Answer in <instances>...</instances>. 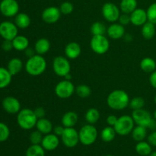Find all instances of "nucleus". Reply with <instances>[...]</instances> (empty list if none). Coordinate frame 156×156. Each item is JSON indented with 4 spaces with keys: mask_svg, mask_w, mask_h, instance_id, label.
Instances as JSON below:
<instances>
[{
    "mask_svg": "<svg viewBox=\"0 0 156 156\" xmlns=\"http://www.w3.org/2000/svg\"><path fill=\"white\" fill-rule=\"evenodd\" d=\"M129 96L126 91L122 89H116L108 94L107 105L114 111H123L129 106Z\"/></svg>",
    "mask_w": 156,
    "mask_h": 156,
    "instance_id": "obj_1",
    "label": "nucleus"
},
{
    "mask_svg": "<svg viewBox=\"0 0 156 156\" xmlns=\"http://www.w3.org/2000/svg\"><path fill=\"white\" fill-rule=\"evenodd\" d=\"M24 67L27 73L30 76H41L47 69V61L42 55L35 54L27 59Z\"/></svg>",
    "mask_w": 156,
    "mask_h": 156,
    "instance_id": "obj_2",
    "label": "nucleus"
},
{
    "mask_svg": "<svg viewBox=\"0 0 156 156\" xmlns=\"http://www.w3.org/2000/svg\"><path fill=\"white\" fill-rule=\"evenodd\" d=\"M37 120L34 110L30 108L21 109L17 114V123L18 126L25 130H29L35 127Z\"/></svg>",
    "mask_w": 156,
    "mask_h": 156,
    "instance_id": "obj_3",
    "label": "nucleus"
},
{
    "mask_svg": "<svg viewBox=\"0 0 156 156\" xmlns=\"http://www.w3.org/2000/svg\"><path fill=\"white\" fill-rule=\"evenodd\" d=\"M79 142L84 146H91L95 143L98 138V129L93 124L85 125L79 132Z\"/></svg>",
    "mask_w": 156,
    "mask_h": 156,
    "instance_id": "obj_4",
    "label": "nucleus"
},
{
    "mask_svg": "<svg viewBox=\"0 0 156 156\" xmlns=\"http://www.w3.org/2000/svg\"><path fill=\"white\" fill-rule=\"evenodd\" d=\"M135 122L133 119L132 116L123 115L118 117L117 123L114 126L117 134L120 136H126L131 133L135 127Z\"/></svg>",
    "mask_w": 156,
    "mask_h": 156,
    "instance_id": "obj_5",
    "label": "nucleus"
},
{
    "mask_svg": "<svg viewBox=\"0 0 156 156\" xmlns=\"http://www.w3.org/2000/svg\"><path fill=\"white\" fill-rule=\"evenodd\" d=\"M91 50L96 54H105L110 49V41L105 35H94L90 41Z\"/></svg>",
    "mask_w": 156,
    "mask_h": 156,
    "instance_id": "obj_6",
    "label": "nucleus"
},
{
    "mask_svg": "<svg viewBox=\"0 0 156 156\" xmlns=\"http://www.w3.org/2000/svg\"><path fill=\"white\" fill-rule=\"evenodd\" d=\"M52 66L55 74L60 77L64 78L67 74L70 73L71 71V65L69 61L68 58L65 56H56L53 60Z\"/></svg>",
    "mask_w": 156,
    "mask_h": 156,
    "instance_id": "obj_7",
    "label": "nucleus"
},
{
    "mask_svg": "<svg viewBox=\"0 0 156 156\" xmlns=\"http://www.w3.org/2000/svg\"><path fill=\"white\" fill-rule=\"evenodd\" d=\"M55 94L59 98L67 99L73 96L76 92V88L71 81L64 80L60 81L55 86Z\"/></svg>",
    "mask_w": 156,
    "mask_h": 156,
    "instance_id": "obj_8",
    "label": "nucleus"
},
{
    "mask_svg": "<svg viewBox=\"0 0 156 156\" xmlns=\"http://www.w3.org/2000/svg\"><path fill=\"white\" fill-rule=\"evenodd\" d=\"M101 13L107 21L114 23L118 21L120 15V9L114 3L106 2L102 6Z\"/></svg>",
    "mask_w": 156,
    "mask_h": 156,
    "instance_id": "obj_9",
    "label": "nucleus"
},
{
    "mask_svg": "<svg viewBox=\"0 0 156 156\" xmlns=\"http://www.w3.org/2000/svg\"><path fill=\"white\" fill-rule=\"evenodd\" d=\"M61 139L64 146L68 148H74L79 143V132L73 127H65Z\"/></svg>",
    "mask_w": 156,
    "mask_h": 156,
    "instance_id": "obj_10",
    "label": "nucleus"
},
{
    "mask_svg": "<svg viewBox=\"0 0 156 156\" xmlns=\"http://www.w3.org/2000/svg\"><path fill=\"white\" fill-rule=\"evenodd\" d=\"M132 117L135 123L140 126H143L149 129L151 123L153 120V117H152L150 113L145 109H140L133 111Z\"/></svg>",
    "mask_w": 156,
    "mask_h": 156,
    "instance_id": "obj_11",
    "label": "nucleus"
},
{
    "mask_svg": "<svg viewBox=\"0 0 156 156\" xmlns=\"http://www.w3.org/2000/svg\"><path fill=\"white\" fill-rule=\"evenodd\" d=\"M18 27L15 23L5 21L0 24V36L4 40L12 41L18 34Z\"/></svg>",
    "mask_w": 156,
    "mask_h": 156,
    "instance_id": "obj_12",
    "label": "nucleus"
},
{
    "mask_svg": "<svg viewBox=\"0 0 156 156\" xmlns=\"http://www.w3.org/2000/svg\"><path fill=\"white\" fill-rule=\"evenodd\" d=\"M19 5L16 0H2L0 2V12L4 16L15 17L18 14Z\"/></svg>",
    "mask_w": 156,
    "mask_h": 156,
    "instance_id": "obj_13",
    "label": "nucleus"
},
{
    "mask_svg": "<svg viewBox=\"0 0 156 156\" xmlns=\"http://www.w3.org/2000/svg\"><path fill=\"white\" fill-rule=\"evenodd\" d=\"M61 14L62 13L59 10V8L50 6V7L46 8L43 11L42 14H41V18H42L43 21L47 24H55L60 19Z\"/></svg>",
    "mask_w": 156,
    "mask_h": 156,
    "instance_id": "obj_14",
    "label": "nucleus"
},
{
    "mask_svg": "<svg viewBox=\"0 0 156 156\" xmlns=\"http://www.w3.org/2000/svg\"><path fill=\"white\" fill-rule=\"evenodd\" d=\"M2 105L5 111L10 114H18L21 110L20 101L16 98L12 96H8L5 98L2 102Z\"/></svg>",
    "mask_w": 156,
    "mask_h": 156,
    "instance_id": "obj_15",
    "label": "nucleus"
},
{
    "mask_svg": "<svg viewBox=\"0 0 156 156\" xmlns=\"http://www.w3.org/2000/svg\"><path fill=\"white\" fill-rule=\"evenodd\" d=\"M130 15V22L133 25L136 26V27H140L143 26L145 23L148 21L147 12L143 9H138L133 11Z\"/></svg>",
    "mask_w": 156,
    "mask_h": 156,
    "instance_id": "obj_16",
    "label": "nucleus"
},
{
    "mask_svg": "<svg viewBox=\"0 0 156 156\" xmlns=\"http://www.w3.org/2000/svg\"><path fill=\"white\" fill-rule=\"evenodd\" d=\"M41 145L47 151L55 150L59 145V136L54 133L47 134L43 138Z\"/></svg>",
    "mask_w": 156,
    "mask_h": 156,
    "instance_id": "obj_17",
    "label": "nucleus"
},
{
    "mask_svg": "<svg viewBox=\"0 0 156 156\" xmlns=\"http://www.w3.org/2000/svg\"><path fill=\"white\" fill-rule=\"evenodd\" d=\"M107 34L108 37L113 40H118L123 37L125 33L124 26L120 24V23H112L109 27L107 28Z\"/></svg>",
    "mask_w": 156,
    "mask_h": 156,
    "instance_id": "obj_18",
    "label": "nucleus"
},
{
    "mask_svg": "<svg viewBox=\"0 0 156 156\" xmlns=\"http://www.w3.org/2000/svg\"><path fill=\"white\" fill-rule=\"evenodd\" d=\"M64 53L68 59H76L80 56L82 53V48L77 42L72 41L66 44L64 49Z\"/></svg>",
    "mask_w": 156,
    "mask_h": 156,
    "instance_id": "obj_19",
    "label": "nucleus"
},
{
    "mask_svg": "<svg viewBox=\"0 0 156 156\" xmlns=\"http://www.w3.org/2000/svg\"><path fill=\"white\" fill-rule=\"evenodd\" d=\"M50 42L48 39L47 38H40L37 41L35 42L34 44V50L36 52L37 54L39 55H44L47 53H48L50 50Z\"/></svg>",
    "mask_w": 156,
    "mask_h": 156,
    "instance_id": "obj_20",
    "label": "nucleus"
},
{
    "mask_svg": "<svg viewBox=\"0 0 156 156\" xmlns=\"http://www.w3.org/2000/svg\"><path fill=\"white\" fill-rule=\"evenodd\" d=\"M36 127L37 129L40 131L43 135L51 133L53 129V126L51 121L48 119L45 118V117L38 119L37 122Z\"/></svg>",
    "mask_w": 156,
    "mask_h": 156,
    "instance_id": "obj_21",
    "label": "nucleus"
},
{
    "mask_svg": "<svg viewBox=\"0 0 156 156\" xmlns=\"http://www.w3.org/2000/svg\"><path fill=\"white\" fill-rule=\"evenodd\" d=\"M79 120L77 113L74 111H68L65 113L62 117V125L65 127H73Z\"/></svg>",
    "mask_w": 156,
    "mask_h": 156,
    "instance_id": "obj_22",
    "label": "nucleus"
},
{
    "mask_svg": "<svg viewBox=\"0 0 156 156\" xmlns=\"http://www.w3.org/2000/svg\"><path fill=\"white\" fill-rule=\"evenodd\" d=\"M13 48L18 51H24L29 47V40L24 35H17L12 40Z\"/></svg>",
    "mask_w": 156,
    "mask_h": 156,
    "instance_id": "obj_23",
    "label": "nucleus"
},
{
    "mask_svg": "<svg viewBox=\"0 0 156 156\" xmlns=\"http://www.w3.org/2000/svg\"><path fill=\"white\" fill-rule=\"evenodd\" d=\"M23 69V62L19 58H12L8 62L7 69L12 76H15L18 74Z\"/></svg>",
    "mask_w": 156,
    "mask_h": 156,
    "instance_id": "obj_24",
    "label": "nucleus"
},
{
    "mask_svg": "<svg viewBox=\"0 0 156 156\" xmlns=\"http://www.w3.org/2000/svg\"><path fill=\"white\" fill-rule=\"evenodd\" d=\"M156 33L155 24L148 21L142 26V36L146 40H151L155 37Z\"/></svg>",
    "mask_w": 156,
    "mask_h": 156,
    "instance_id": "obj_25",
    "label": "nucleus"
},
{
    "mask_svg": "<svg viewBox=\"0 0 156 156\" xmlns=\"http://www.w3.org/2000/svg\"><path fill=\"white\" fill-rule=\"evenodd\" d=\"M140 69L146 73H152L156 70V62L152 57H145L140 61Z\"/></svg>",
    "mask_w": 156,
    "mask_h": 156,
    "instance_id": "obj_26",
    "label": "nucleus"
},
{
    "mask_svg": "<svg viewBox=\"0 0 156 156\" xmlns=\"http://www.w3.org/2000/svg\"><path fill=\"white\" fill-rule=\"evenodd\" d=\"M30 18L26 13H18L15 16V24L20 29H26L30 26Z\"/></svg>",
    "mask_w": 156,
    "mask_h": 156,
    "instance_id": "obj_27",
    "label": "nucleus"
},
{
    "mask_svg": "<svg viewBox=\"0 0 156 156\" xmlns=\"http://www.w3.org/2000/svg\"><path fill=\"white\" fill-rule=\"evenodd\" d=\"M147 128L145 126L137 125L133 128L132 133H131L133 139L136 142L143 141L147 136Z\"/></svg>",
    "mask_w": 156,
    "mask_h": 156,
    "instance_id": "obj_28",
    "label": "nucleus"
},
{
    "mask_svg": "<svg viewBox=\"0 0 156 156\" xmlns=\"http://www.w3.org/2000/svg\"><path fill=\"white\" fill-rule=\"evenodd\" d=\"M12 76L7 68L0 67V89L5 88L10 85Z\"/></svg>",
    "mask_w": 156,
    "mask_h": 156,
    "instance_id": "obj_29",
    "label": "nucleus"
},
{
    "mask_svg": "<svg viewBox=\"0 0 156 156\" xmlns=\"http://www.w3.org/2000/svg\"><path fill=\"white\" fill-rule=\"evenodd\" d=\"M137 9L136 0H121L120 4V9L123 13L131 14Z\"/></svg>",
    "mask_w": 156,
    "mask_h": 156,
    "instance_id": "obj_30",
    "label": "nucleus"
},
{
    "mask_svg": "<svg viewBox=\"0 0 156 156\" xmlns=\"http://www.w3.org/2000/svg\"><path fill=\"white\" fill-rule=\"evenodd\" d=\"M116 134H117V133H116L114 128L113 126H108L104 128L101 130V138L105 143H110L115 139Z\"/></svg>",
    "mask_w": 156,
    "mask_h": 156,
    "instance_id": "obj_31",
    "label": "nucleus"
},
{
    "mask_svg": "<svg viewBox=\"0 0 156 156\" xmlns=\"http://www.w3.org/2000/svg\"><path fill=\"white\" fill-rule=\"evenodd\" d=\"M136 152L140 155L148 156L152 153V146L149 143V142H145L144 140L141 142H138L136 146Z\"/></svg>",
    "mask_w": 156,
    "mask_h": 156,
    "instance_id": "obj_32",
    "label": "nucleus"
},
{
    "mask_svg": "<svg viewBox=\"0 0 156 156\" xmlns=\"http://www.w3.org/2000/svg\"><path fill=\"white\" fill-rule=\"evenodd\" d=\"M85 120L89 124H94L97 123L100 119V112L98 110H97L94 108H89L86 111L85 115Z\"/></svg>",
    "mask_w": 156,
    "mask_h": 156,
    "instance_id": "obj_33",
    "label": "nucleus"
},
{
    "mask_svg": "<svg viewBox=\"0 0 156 156\" xmlns=\"http://www.w3.org/2000/svg\"><path fill=\"white\" fill-rule=\"evenodd\" d=\"M90 31H91L92 36L105 35L107 33V27L101 21H95L91 25Z\"/></svg>",
    "mask_w": 156,
    "mask_h": 156,
    "instance_id": "obj_34",
    "label": "nucleus"
},
{
    "mask_svg": "<svg viewBox=\"0 0 156 156\" xmlns=\"http://www.w3.org/2000/svg\"><path fill=\"white\" fill-rule=\"evenodd\" d=\"M26 156H45V149L41 145L32 144L27 148Z\"/></svg>",
    "mask_w": 156,
    "mask_h": 156,
    "instance_id": "obj_35",
    "label": "nucleus"
},
{
    "mask_svg": "<svg viewBox=\"0 0 156 156\" xmlns=\"http://www.w3.org/2000/svg\"><path fill=\"white\" fill-rule=\"evenodd\" d=\"M76 93L79 98H87L91 94V89L89 86L86 85H79L76 88Z\"/></svg>",
    "mask_w": 156,
    "mask_h": 156,
    "instance_id": "obj_36",
    "label": "nucleus"
},
{
    "mask_svg": "<svg viewBox=\"0 0 156 156\" xmlns=\"http://www.w3.org/2000/svg\"><path fill=\"white\" fill-rule=\"evenodd\" d=\"M146 105L144 98L142 97H135L129 101V106L133 111L143 109Z\"/></svg>",
    "mask_w": 156,
    "mask_h": 156,
    "instance_id": "obj_37",
    "label": "nucleus"
},
{
    "mask_svg": "<svg viewBox=\"0 0 156 156\" xmlns=\"http://www.w3.org/2000/svg\"><path fill=\"white\" fill-rule=\"evenodd\" d=\"M43 138H44L43 134L40 131H38L37 129L33 131L30 134V136H29L30 142L33 145H41Z\"/></svg>",
    "mask_w": 156,
    "mask_h": 156,
    "instance_id": "obj_38",
    "label": "nucleus"
},
{
    "mask_svg": "<svg viewBox=\"0 0 156 156\" xmlns=\"http://www.w3.org/2000/svg\"><path fill=\"white\" fill-rule=\"evenodd\" d=\"M148 21L156 24V2L152 3L146 10Z\"/></svg>",
    "mask_w": 156,
    "mask_h": 156,
    "instance_id": "obj_39",
    "label": "nucleus"
},
{
    "mask_svg": "<svg viewBox=\"0 0 156 156\" xmlns=\"http://www.w3.org/2000/svg\"><path fill=\"white\" fill-rule=\"evenodd\" d=\"M10 136V129L4 123L0 122V142H5Z\"/></svg>",
    "mask_w": 156,
    "mask_h": 156,
    "instance_id": "obj_40",
    "label": "nucleus"
},
{
    "mask_svg": "<svg viewBox=\"0 0 156 156\" xmlns=\"http://www.w3.org/2000/svg\"><path fill=\"white\" fill-rule=\"evenodd\" d=\"M59 10L63 15H69L74 10V5L70 2H64L59 6Z\"/></svg>",
    "mask_w": 156,
    "mask_h": 156,
    "instance_id": "obj_41",
    "label": "nucleus"
},
{
    "mask_svg": "<svg viewBox=\"0 0 156 156\" xmlns=\"http://www.w3.org/2000/svg\"><path fill=\"white\" fill-rule=\"evenodd\" d=\"M118 21L120 24L122 25L125 26L129 24L130 22V15L129 14H126V13H123L120 14V17L118 18Z\"/></svg>",
    "mask_w": 156,
    "mask_h": 156,
    "instance_id": "obj_42",
    "label": "nucleus"
},
{
    "mask_svg": "<svg viewBox=\"0 0 156 156\" xmlns=\"http://www.w3.org/2000/svg\"><path fill=\"white\" fill-rule=\"evenodd\" d=\"M2 48L5 51H10L13 48V44H12V41H9V40H4L2 44Z\"/></svg>",
    "mask_w": 156,
    "mask_h": 156,
    "instance_id": "obj_43",
    "label": "nucleus"
},
{
    "mask_svg": "<svg viewBox=\"0 0 156 156\" xmlns=\"http://www.w3.org/2000/svg\"><path fill=\"white\" fill-rule=\"evenodd\" d=\"M34 112L35 115L37 117V119L44 118L46 115L45 110H44V108H42V107H37V108H36L34 110Z\"/></svg>",
    "mask_w": 156,
    "mask_h": 156,
    "instance_id": "obj_44",
    "label": "nucleus"
},
{
    "mask_svg": "<svg viewBox=\"0 0 156 156\" xmlns=\"http://www.w3.org/2000/svg\"><path fill=\"white\" fill-rule=\"evenodd\" d=\"M117 119H118V117H116L115 115L108 116V117H107V119H106L107 124H108V126H113V127H114V126H115L116 123H117Z\"/></svg>",
    "mask_w": 156,
    "mask_h": 156,
    "instance_id": "obj_45",
    "label": "nucleus"
},
{
    "mask_svg": "<svg viewBox=\"0 0 156 156\" xmlns=\"http://www.w3.org/2000/svg\"><path fill=\"white\" fill-rule=\"evenodd\" d=\"M148 142L151 146H156V129L149 134L148 136Z\"/></svg>",
    "mask_w": 156,
    "mask_h": 156,
    "instance_id": "obj_46",
    "label": "nucleus"
},
{
    "mask_svg": "<svg viewBox=\"0 0 156 156\" xmlns=\"http://www.w3.org/2000/svg\"><path fill=\"white\" fill-rule=\"evenodd\" d=\"M64 129H65V126H63L62 125V126H60V125H57V126L53 127V133L56 134V135L58 136H61L62 135V133H63Z\"/></svg>",
    "mask_w": 156,
    "mask_h": 156,
    "instance_id": "obj_47",
    "label": "nucleus"
},
{
    "mask_svg": "<svg viewBox=\"0 0 156 156\" xmlns=\"http://www.w3.org/2000/svg\"><path fill=\"white\" fill-rule=\"evenodd\" d=\"M149 83L154 88L156 89V70L150 74V76H149Z\"/></svg>",
    "mask_w": 156,
    "mask_h": 156,
    "instance_id": "obj_48",
    "label": "nucleus"
},
{
    "mask_svg": "<svg viewBox=\"0 0 156 156\" xmlns=\"http://www.w3.org/2000/svg\"><path fill=\"white\" fill-rule=\"evenodd\" d=\"M24 52H25V55L28 58L31 57V56H34L35 54H37L36 52H35V50H34V48L32 49V48H30V47H27V48L24 50Z\"/></svg>",
    "mask_w": 156,
    "mask_h": 156,
    "instance_id": "obj_49",
    "label": "nucleus"
},
{
    "mask_svg": "<svg viewBox=\"0 0 156 156\" xmlns=\"http://www.w3.org/2000/svg\"><path fill=\"white\" fill-rule=\"evenodd\" d=\"M123 38H124V40L126 42H130L133 40V37L129 34H125L124 36H123Z\"/></svg>",
    "mask_w": 156,
    "mask_h": 156,
    "instance_id": "obj_50",
    "label": "nucleus"
},
{
    "mask_svg": "<svg viewBox=\"0 0 156 156\" xmlns=\"http://www.w3.org/2000/svg\"><path fill=\"white\" fill-rule=\"evenodd\" d=\"M64 79H66V80H69V81H71V79H72V75L71 73H69V74H67L66 76L64 77Z\"/></svg>",
    "mask_w": 156,
    "mask_h": 156,
    "instance_id": "obj_51",
    "label": "nucleus"
},
{
    "mask_svg": "<svg viewBox=\"0 0 156 156\" xmlns=\"http://www.w3.org/2000/svg\"><path fill=\"white\" fill-rule=\"evenodd\" d=\"M149 156H156V151H155V152H152V153L149 155Z\"/></svg>",
    "mask_w": 156,
    "mask_h": 156,
    "instance_id": "obj_52",
    "label": "nucleus"
},
{
    "mask_svg": "<svg viewBox=\"0 0 156 156\" xmlns=\"http://www.w3.org/2000/svg\"><path fill=\"white\" fill-rule=\"evenodd\" d=\"M153 117H154V119H155V120H156V110H155V112H154V114H153Z\"/></svg>",
    "mask_w": 156,
    "mask_h": 156,
    "instance_id": "obj_53",
    "label": "nucleus"
},
{
    "mask_svg": "<svg viewBox=\"0 0 156 156\" xmlns=\"http://www.w3.org/2000/svg\"><path fill=\"white\" fill-rule=\"evenodd\" d=\"M154 101H155V105H156V94H155V98H154Z\"/></svg>",
    "mask_w": 156,
    "mask_h": 156,
    "instance_id": "obj_54",
    "label": "nucleus"
},
{
    "mask_svg": "<svg viewBox=\"0 0 156 156\" xmlns=\"http://www.w3.org/2000/svg\"><path fill=\"white\" fill-rule=\"evenodd\" d=\"M105 156H114V155H105Z\"/></svg>",
    "mask_w": 156,
    "mask_h": 156,
    "instance_id": "obj_55",
    "label": "nucleus"
}]
</instances>
